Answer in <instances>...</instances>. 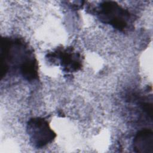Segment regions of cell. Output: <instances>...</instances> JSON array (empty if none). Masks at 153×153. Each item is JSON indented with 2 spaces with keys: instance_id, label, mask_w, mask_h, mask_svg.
Returning <instances> with one entry per match:
<instances>
[{
  "instance_id": "obj_4",
  "label": "cell",
  "mask_w": 153,
  "mask_h": 153,
  "mask_svg": "<svg viewBox=\"0 0 153 153\" xmlns=\"http://www.w3.org/2000/svg\"><path fill=\"white\" fill-rule=\"evenodd\" d=\"M133 149L136 152H153V133L151 130L145 128L136 134L133 143Z\"/></svg>"
},
{
  "instance_id": "obj_2",
  "label": "cell",
  "mask_w": 153,
  "mask_h": 153,
  "mask_svg": "<svg viewBox=\"0 0 153 153\" xmlns=\"http://www.w3.org/2000/svg\"><path fill=\"white\" fill-rule=\"evenodd\" d=\"M27 131L31 143L38 148L51 143L56 134L50 128L48 121L41 117L30 118L27 124Z\"/></svg>"
},
{
  "instance_id": "obj_6",
  "label": "cell",
  "mask_w": 153,
  "mask_h": 153,
  "mask_svg": "<svg viewBox=\"0 0 153 153\" xmlns=\"http://www.w3.org/2000/svg\"><path fill=\"white\" fill-rule=\"evenodd\" d=\"M142 109L148 114L149 115L151 118L152 116V104L148 103V102H145L142 104Z\"/></svg>"
},
{
  "instance_id": "obj_5",
  "label": "cell",
  "mask_w": 153,
  "mask_h": 153,
  "mask_svg": "<svg viewBox=\"0 0 153 153\" xmlns=\"http://www.w3.org/2000/svg\"><path fill=\"white\" fill-rule=\"evenodd\" d=\"M20 71L23 77L29 81L38 77V67L36 60L32 56H29L20 65Z\"/></svg>"
},
{
  "instance_id": "obj_3",
  "label": "cell",
  "mask_w": 153,
  "mask_h": 153,
  "mask_svg": "<svg viewBox=\"0 0 153 153\" xmlns=\"http://www.w3.org/2000/svg\"><path fill=\"white\" fill-rule=\"evenodd\" d=\"M48 59L53 60L60 59L61 66L66 72H76L80 69L82 66V60L80 54L74 51L72 48L65 50H57L48 55Z\"/></svg>"
},
{
  "instance_id": "obj_1",
  "label": "cell",
  "mask_w": 153,
  "mask_h": 153,
  "mask_svg": "<svg viewBox=\"0 0 153 153\" xmlns=\"http://www.w3.org/2000/svg\"><path fill=\"white\" fill-rule=\"evenodd\" d=\"M97 15L103 23L110 25L122 32L127 30L133 21L130 13L114 1H105L102 3Z\"/></svg>"
}]
</instances>
